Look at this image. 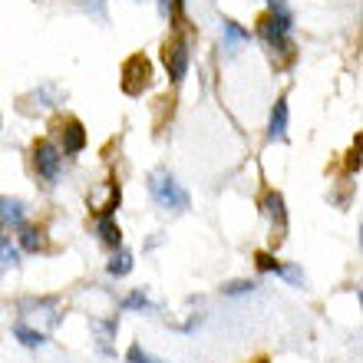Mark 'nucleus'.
<instances>
[{"instance_id":"9","label":"nucleus","mask_w":363,"mask_h":363,"mask_svg":"<svg viewBox=\"0 0 363 363\" xmlns=\"http://www.w3.org/2000/svg\"><path fill=\"white\" fill-rule=\"evenodd\" d=\"M287 135V99L281 96L274 103V109H271V123H268V139L271 143H284Z\"/></svg>"},{"instance_id":"19","label":"nucleus","mask_w":363,"mask_h":363,"mask_svg":"<svg viewBox=\"0 0 363 363\" xmlns=\"http://www.w3.org/2000/svg\"><path fill=\"white\" fill-rule=\"evenodd\" d=\"M182 4L185 0H159V13L165 20H182Z\"/></svg>"},{"instance_id":"13","label":"nucleus","mask_w":363,"mask_h":363,"mask_svg":"<svg viewBox=\"0 0 363 363\" xmlns=\"http://www.w3.org/2000/svg\"><path fill=\"white\" fill-rule=\"evenodd\" d=\"M106 271H109L113 277H125L129 271H133V251L116 248V251H113V258H109V264H106Z\"/></svg>"},{"instance_id":"2","label":"nucleus","mask_w":363,"mask_h":363,"mask_svg":"<svg viewBox=\"0 0 363 363\" xmlns=\"http://www.w3.org/2000/svg\"><path fill=\"white\" fill-rule=\"evenodd\" d=\"M149 195H152V201L165 211H185L189 208V201H191L189 191L182 189L179 182L165 172V169H155V172L149 175Z\"/></svg>"},{"instance_id":"25","label":"nucleus","mask_w":363,"mask_h":363,"mask_svg":"<svg viewBox=\"0 0 363 363\" xmlns=\"http://www.w3.org/2000/svg\"><path fill=\"white\" fill-rule=\"evenodd\" d=\"M255 363H268V360H264V357H261V360H255Z\"/></svg>"},{"instance_id":"17","label":"nucleus","mask_w":363,"mask_h":363,"mask_svg":"<svg viewBox=\"0 0 363 363\" xmlns=\"http://www.w3.org/2000/svg\"><path fill=\"white\" fill-rule=\"evenodd\" d=\"M17 264H20V255H17V248L10 245V238H0V271L17 268Z\"/></svg>"},{"instance_id":"14","label":"nucleus","mask_w":363,"mask_h":363,"mask_svg":"<svg viewBox=\"0 0 363 363\" xmlns=\"http://www.w3.org/2000/svg\"><path fill=\"white\" fill-rule=\"evenodd\" d=\"M20 248H23V251H43V248H47L43 231L33 228V225H20Z\"/></svg>"},{"instance_id":"21","label":"nucleus","mask_w":363,"mask_h":363,"mask_svg":"<svg viewBox=\"0 0 363 363\" xmlns=\"http://www.w3.org/2000/svg\"><path fill=\"white\" fill-rule=\"evenodd\" d=\"M125 360H129V363H162V360H155V357L145 354V350H143L139 344L129 347V354H125Z\"/></svg>"},{"instance_id":"18","label":"nucleus","mask_w":363,"mask_h":363,"mask_svg":"<svg viewBox=\"0 0 363 363\" xmlns=\"http://www.w3.org/2000/svg\"><path fill=\"white\" fill-rule=\"evenodd\" d=\"M33 99H37L40 106H57L60 103V89L53 86V83H47V86H40L37 93H33Z\"/></svg>"},{"instance_id":"15","label":"nucleus","mask_w":363,"mask_h":363,"mask_svg":"<svg viewBox=\"0 0 363 363\" xmlns=\"http://www.w3.org/2000/svg\"><path fill=\"white\" fill-rule=\"evenodd\" d=\"M13 337H17L23 347H30V350H37V347L47 344V334H43V330H33V327H27L23 320L13 327Z\"/></svg>"},{"instance_id":"27","label":"nucleus","mask_w":363,"mask_h":363,"mask_svg":"<svg viewBox=\"0 0 363 363\" xmlns=\"http://www.w3.org/2000/svg\"><path fill=\"white\" fill-rule=\"evenodd\" d=\"M0 125H4V123H0Z\"/></svg>"},{"instance_id":"12","label":"nucleus","mask_w":363,"mask_h":363,"mask_svg":"<svg viewBox=\"0 0 363 363\" xmlns=\"http://www.w3.org/2000/svg\"><path fill=\"white\" fill-rule=\"evenodd\" d=\"M23 215H27V205L20 199H0V218L7 221V225L20 228V225H23Z\"/></svg>"},{"instance_id":"20","label":"nucleus","mask_w":363,"mask_h":363,"mask_svg":"<svg viewBox=\"0 0 363 363\" xmlns=\"http://www.w3.org/2000/svg\"><path fill=\"white\" fill-rule=\"evenodd\" d=\"M255 264H258L261 271H281V261H274V255H268V251H258V255H255Z\"/></svg>"},{"instance_id":"16","label":"nucleus","mask_w":363,"mask_h":363,"mask_svg":"<svg viewBox=\"0 0 363 363\" xmlns=\"http://www.w3.org/2000/svg\"><path fill=\"white\" fill-rule=\"evenodd\" d=\"M123 311H155V304L149 301V294H145L143 287H135V291H129L123 297Z\"/></svg>"},{"instance_id":"24","label":"nucleus","mask_w":363,"mask_h":363,"mask_svg":"<svg viewBox=\"0 0 363 363\" xmlns=\"http://www.w3.org/2000/svg\"><path fill=\"white\" fill-rule=\"evenodd\" d=\"M347 169H350V172L360 169V152H357V145H354V152H350V159H347Z\"/></svg>"},{"instance_id":"1","label":"nucleus","mask_w":363,"mask_h":363,"mask_svg":"<svg viewBox=\"0 0 363 363\" xmlns=\"http://www.w3.org/2000/svg\"><path fill=\"white\" fill-rule=\"evenodd\" d=\"M291 27H294V13L287 7V0H268V13L258 20V37L271 47V53L284 57V67L294 63V43H291Z\"/></svg>"},{"instance_id":"11","label":"nucleus","mask_w":363,"mask_h":363,"mask_svg":"<svg viewBox=\"0 0 363 363\" xmlns=\"http://www.w3.org/2000/svg\"><path fill=\"white\" fill-rule=\"evenodd\" d=\"M221 33H225V50H228V53H235L241 43H248V40H251L248 30L238 27L235 20H221Z\"/></svg>"},{"instance_id":"8","label":"nucleus","mask_w":363,"mask_h":363,"mask_svg":"<svg viewBox=\"0 0 363 363\" xmlns=\"http://www.w3.org/2000/svg\"><path fill=\"white\" fill-rule=\"evenodd\" d=\"M89 327H93L99 350H103L106 357H116V350L109 347V340H113L116 330H119V320H116V317H109V320H96V317H89Z\"/></svg>"},{"instance_id":"5","label":"nucleus","mask_w":363,"mask_h":363,"mask_svg":"<svg viewBox=\"0 0 363 363\" xmlns=\"http://www.w3.org/2000/svg\"><path fill=\"white\" fill-rule=\"evenodd\" d=\"M189 60H191V50H189V37L185 33H175L172 40H165L162 47V63L169 69L172 83H182L185 73H189Z\"/></svg>"},{"instance_id":"22","label":"nucleus","mask_w":363,"mask_h":363,"mask_svg":"<svg viewBox=\"0 0 363 363\" xmlns=\"http://www.w3.org/2000/svg\"><path fill=\"white\" fill-rule=\"evenodd\" d=\"M281 277H287L291 284H297V287H304V274H301V268H294V264H281V271H277Z\"/></svg>"},{"instance_id":"26","label":"nucleus","mask_w":363,"mask_h":363,"mask_svg":"<svg viewBox=\"0 0 363 363\" xmlns=\"http://www.w3.org/2000/svg\"><path fill=\"white\" fill-rule=\"evenodd\" d=\"M0 238H4V235H0Z\"/></svg>"},{"instance_id":"3","label":"nucleus","mask_w":363,"mask_h":363,"mask_svg":"<svg viewBox=\"0 0 363 363\" xmlns=\"http://www.w3.org/2000/svg\"><path fill=\"white\" fill-rule=\"evenodd\" d=\"M152 63L143 57V53H133V57L123 63V93L125 96H143L145 89L152 86Z\"/></svg>"},{"instance_id":"23","label":"nucleus","mask_w":363,"mask_h":363,"mask_svg":"<svg viewBox=\"0 0 363 363\" xmlns=\"http://www.w3.org/2000/svg\"><path fill=\"white\" fill-rule=\"evenodd\" d=\"M255 281H231V284H225L221 287V291H225V294H248V291H255Z\"/></svg>"},{"instance_id":"6","label":"nucleus","mask_w":363,"mask_h":363,"mask_svg":"<svg viewBox=\"0 0 363 363\" xmlns=\"http://www.w3.org/2000/svg\"><path fill=\"white\" fill-rule=\"evenodd\" d=\"M264 215L271 218V245H281L287 238V208H284V199H281V191H268L264 195Z\"/></svg>"},{"instance_id":"7","label":"nucleus","mask_w":363,"mask_h":363,"mask_svg":"<svg viewBox=\"0 0 363 363\" xmlns=\"http://www.w3.org/2000/svg\"><path fill=\"white\" fill-rule=\"evenodd\" d=\"M60 129H63V155L83 152V145H86V133H83L79 119H67V123H60Z\"/></svg>"},{"instance_id":"4","label":"nucleus","mask_w":363,"mask_h":363,"mask_svg":"<svg viewBox=\"0 0 363 363\" xmlns=\"http://www.w3.org/2000/svg\"><path fill=\"white\" fill-rule=\"evenodd\" d=\"M33 169H37V175L43 179L47 189L57 185L60 172H63V152L50 139H40V143H33Z\"/></svg>"},{"instance_id":"10","label":"nucleus","mask_w":363,"mask_h":363,"mask_svg":"<svg viewBox=\"0 0 363 363\" xmlns=\"http://www.w3.org/2000/svg\"><path fill=\"white\" fill-rule=\"evenodd\" d=\"M96 235H99V241H103L106 248H113V251L123 245V231L113 221V215H103V218L96 221Z\"/></svg>"}]
</instances>
